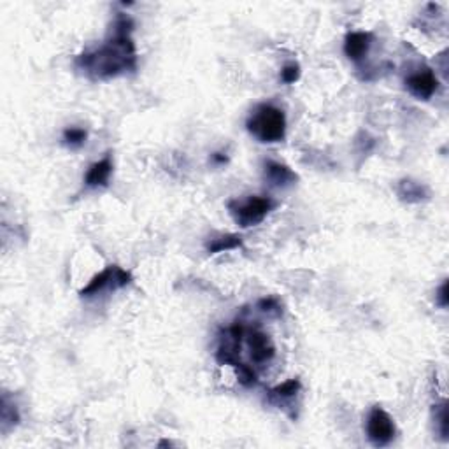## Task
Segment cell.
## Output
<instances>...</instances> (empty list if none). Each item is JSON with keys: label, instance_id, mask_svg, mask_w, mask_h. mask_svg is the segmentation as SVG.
I'll list each match as a JSON object with an SVG mask.
<instances>
[{"label": "cell", "instance_id": "11", "mask_svg": "<svg viewBox=\"0 0 449 449\" xmlns=\"http://www.w3.org/2000/svg\"><path fill=\"white\" fill-rule=\"evenodd\" d=\"M396 195L400 196V200L409 203H417L421 200H427L430 196V192L424 185L421 182L413 181V179H402L396 185Z\"/></svg>", "mask_w": 449, "mask_h": 449}, {"label": "cell", "instance_id": "15", "mask_svg": "<svg viewBox=\"0 0 449 449\" xmlns=\"http://www.w3.org/2000/svg\"><path fill=\"white\" fill-rule=\"evenodd\" d=\"M86 139H88V132L84 128L72 126V128H67L65 132H63V140H65L67 146L79 147L86 142Z\"/></svg>", "mask_w": 449, "mask_h": 449}, {"label": "cell", "instance_id": "19", "mask_svg": "<svg viewBox=\"0 0 449 449\" xmlns=\"http://www.w3.org/2000/svg\"><path fill=\"white\" fill-rule=\"evenodd\" d=\"M437 304L441 305V307H448L449 305V283L448 281H444V283L441 284V288H438Z\"/></svg>", "mask_w": 449, "mask_h": 449}, {"label": "cell", "instance_id": "14", "mask_svg": "<svg viewBox=\"0 0 449 449\" xmlns=\"http://www.w3.org/2000/svg\"><path fill=\"white\" fill-rule=\"evenodd\" d=\"M232 367L235 368V372H237V377H239V382H241L242 386H255L256 382H258V375H256V372L253 370L249 365L242 363L241 360H235L234 363H232Z\"/></svg>", "mask_w": 449, "mask_h": 449}, {"label": "cell", "instance_id": "20", "mask_svg": "<svg viewBox=\"0 0 449 449\" xmlns=\"http://www.w3.org/2000/svg\"><path fill=\"white\" fill-rule=\"evenodd\" d=\"M213 160L216 161V163H227L228 158L223 156V154H221V153H214V154H213Z\"/></svg>", "mask_w": 449, "mask_h": 449}, {"label": "cell", "instance_id": "3", "mask_svg": "<svg viewBox=\"0 0 449 449\" xmlns=\"http://www.w3.org/2000/svg\"><path fill=\"white\" fill-rule=\"evenodd\" d=\"M274 207H276V202L270 196L260 195L249 196L244 202H239V200L228 202V209H230V214L234 216L235 223L241 224L242 228H249L262 223Z\"/></svg>", "mask_w": 449, "mask_h": 449}, {"label": "cell", "instance_id": "21", "mask_svg": "<svg viewBox=\"0 0 449 449\" xmlns=\"http://www.w3.org/2000/svg\"><path fill=\"white\" fill-rule=\"evenodd\" d=\"M158 445H160V448H163V445H172V444H170V442H168V441H161Z\"/></svg>", "mask_w": 449, "mask_h": 449}, {"label": "cell", "instance_id": "4", "mask_svg": "<svg viewBox=\"0 0 449 449\" xmlns=\"http://www.w3.org/2000/svg\"><path fill=\"white\" fill-rule=\"evenodd\" d=\"M130 283H132V274L128 270H123L118 265H109L102 272H98L97 276L91 277L90 283L79 291V295L83 298H88L102 293L104 290H119V288H125Z\"/></svg>", "mask_w": 449, "mask_h": 449}, {"label": "cell", "instance_id": "1", "mask_svg": "<svg viewBox=\"0 0 449 449\" xmlns=\"http://www.w3.org/2000/svg\"><path fill=\"white\" fill-rule=\"evenodd\" d=\"M132 27L133 23L128 16H119L114 23V37L109 39L97 51L77 56V69L93 79H109L128 70H135V44L130 37Z\"/></svg>", "mask_w": 449, "mask_h": 449}, {"label": "cell", "instance_id": "16", "mask_svg": "<svg viewBox=\"0 0 449 449\" xmlns=\"http://www.w3.org/2000/svg\"><path fill=\"white\" fill-rule=\"evenodd\" d=\"M256 307H258V311L265 312V314H269V316H281V314H283V305L279 304V300H277L276 297L262 298V300H258Z\"/></svg>", "mask_w": 449, "mask_h": 449}, {"label": "cell", "instance_id": "8", "mask_svg": "<svg viewBox=\"0 0 449 449\" xmlns=\"http://www.w3.org/2000/svg\"><path fill=\"white\" fill-rule=\"evenodd\" d=\"M372 44V35L368 32H351L344 39V53L353 62L365 58Z\"/></svg>", "mask_w": 449, "mask_h": 449}, {"label": "cell", "instance_id": "9", "mask_svg": "<svg viewBox=\"0 0 449 449\" xmlns=\"http://www.w3.org/2000/svg\"><path fill=\"white\" fill-rule=\"evenodd\" d=\"M265 179L270 182L272 186H277V188H284L288 185H293L298 179V175L291 170L288 165L279 163V161H267L265 163Z\"/></svg>", "mask_w": 449, "mask_h": 449}, {"label": "cell", "instance_id": "17", "mask_svg": "<svg viewBox=\"0 0 449 449\" xmlns=\"http://www.w3.org/2000/svg\"><path fill=\"white\" fill-rule=\"evenodd\" d=\"M438 407V413L435 416L438 424V434H441L442 441H448V434H449V416H448V403L442 402Z\"/></svg>", "mask_w": 449, "mask_h": 449}, {"label": "cell", "instance_id": "10", "mask_svg": "<svg viewBox=\"0 0 449 449\" xmlns=\"http://www.w3.org/2000/svg\"><path fill=\"white\" fill-rule=\"evenodd\" d=\"M112 174V160L109 156L102 158V160L95 161L90 165L86 175H84V182L90 188H98V186H107L109 177Z\"/></svg>", "mask_w": 449, "mask_h": 449}, {"label": "cell", "instance_id": "13", "mask_svg": "<svg viewBox=\"0 0 449 449\" xmlns=\"http://www.w3.org/2000/svg\"><path fill=\"white\" fill-rule=\"evenodd\" d=\"M300 388L302 384L298 379H288V381H284L283 384L274 386L269 393L270 396H274V398H291V396H295L298 391H300Z\"/></svg>", "mask_w": 449, "mask_h": 449}, {"label": "cell", "instance_id": "6", "mask_svg": "<svg viewBox=\"0 0 449 449\" xmlns=\"http://www.w3.org/2000/svg\"><path fill=\"white\" fill-rule=\"evenodd\" d=\"M406 86L410 95H414L420 100H428L438 90V79L434 74V70L423 69L420 72L410 74L406 79Z\"/></svg>", "mask_w": 449, "mask_h": 449}, {"label": "cell", "instance_id": "5", "mask_svg": "<svg viewBox=\"0 0 449 449\" xmlns=\"http://www.w3.org/2000/svg\"><path fill=\"white\" fill-rule=\"evenodd\" d=\"M396 427L393 417L381 407H372L367 416V437L375 448H384L395 438Z\"/></svg>", "mask_w": 449, "mask_h": 449}, {"label": "cell", "instance_id": "7", "mask_svg": "<svg viewBox=\"0 0 449 449\" xmlns=\"http://www.w3.org/2000/svg\"><path fill=\"white\" fill-rule=\"evenodd\" d=\"M248 346L251 351V358L256 363H265V361L272 360L276 354V347L270 342L269 335L263 333L262 330H251L248 333Z\"/></svg>", "mask_w": 449, "mask_h": 449}, {"label": "cell", "instance_id": "2", "mask_svg": "<svg viewBox=\"0 0 449 449\" xmlns=\"http://www.w3.org/2000/svg\"><path fill=\"white\" fill-rule=\"evenodd\" d=\"M246 126L248 132L260 142H281L286 135V116L276 105L262 104L253 111Z\"/></svg>", "mask_w": 449, "mask_h": 449}, {"label": "cell", "instance_id": "18", "mask_svg": "<svg viewBox=\"0 0 449 449\" xmlns=\"http://www.w3.org/2000/svg\"><path fill=\"white\" fill-rule=\"evenodd\" d=\"M298 77H300V67H298L297 63H288V65H284L283 70H281V79H283V83L293 84L295 81H298Z\"/></svg>", "mask_w": 449, "mask_h": 449}, {"label": "cell", "instance_id": "12", "mask_svg": "<svg viewBox=\"0 0 449 449\" xmlns=\"http://www.w3.org/2000/svg\"><path fill=\"white\" fill-rule=\"evenodd\" d=\"M242 246V237L235 234H227L221 235V237L213 239L210 242H207V253L209 255H216V253L230 251V249H237Z\"/></svg>", "mask_w": 449, "mask_h": 449}]
</instances>
